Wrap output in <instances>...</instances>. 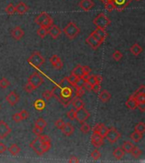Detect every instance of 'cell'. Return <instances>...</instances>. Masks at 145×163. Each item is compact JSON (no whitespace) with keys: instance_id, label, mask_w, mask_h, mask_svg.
<instances>
[{"instance_id":"6","label":"cell","mask_w":145,"mask_h":163,"mask_svg":"<svg viewBox=\"0 0 145 163\" xmlns=\"http://www.w3.org/2000/svg\"><path fill=\"white\" fill-rule=\"evenodd\" d=\"M28 82L35 88V89H37V88H39L42 84L43 78L37 72H33L28 78Z\"/></svg>"},{"instance_id":"39","label":"cell","mask_w":145,"mask_h":163,"mask_svg":"<svg viewBox=\"0 0 145 163\" xmlns=\"http://www.w3.org/2000/svg\"><path fill=\"white\" fill-rule=\"evenodd\" d=\"M76 88V89H75V96H76V97L81 98V96L84 95L85 89L83 88V87H77V88Z\"/></svg>"},{"instance_id":"31","label":"cell","mask_w":145,"mask_h":163,"mask_svg":"<svg viewBox=\"0 0 145 163\" xmlns=\"http://www.w3.org/2000/svg\"><path fill=\"white\" fill-rule=\"evenodd\" d=\"M8 150L10 151V153L11 154L12 156H17V155H19L20 152V148L16 144H13L10 145V147L8 149Z\"/></svg>"},{"instance_id":"49","label":"cell","mask_w":145,"mask_h":163,"mask_svg":"<svg viewBox=\"0 0 145 163\" xmlns=\"http://www.w3.org/2000/svg\"><path fill=\"white\" fill-rule=\"evenodd\" d=\"M20 115L21 118H22V121L23 120H26L29 117V113H28V111L26 110H21L20 111Z\"/></svg>"},{"instance_id":"46","label":"cell","mask_w":145,"mask_h":163,"mask_svg":"<svg viewBox=\"0 0 145 163\" xmlns=\"http://www.w3.org/2000/svg\"><path fill=\"white\" fill-rule=\"evenodd\" d=\"M24 89H25V91H26V93H32V92L35 90V88L32 86L29 82H27V83H26V85H25V87H24Z\"/></svg>"},{"instance_id":"44","label":"cell","mask_w":145,"mask_h":163,"mask_svg":"<svg viewBox=\"0 0 145 163\" xmlns=\"http://www.w3.org/2000/svg\"><path fill=\"white\" fill-rule=\"evenodd\" d=\"M91 157L93 158V160L94 161H97L99 159L100 157H101V153H100L99 150H94L92 153H91Z\"/></svg>"},{"instance_id":"36","label":"cell","mask_w":145,"mask_h":163,"mask_svg":"<svg viewBox=\"0 0 145 163\" xmlns=\"http://www.w3.org/2000/svg\"><path fill=\"white\" fill-rule=\"evenodd\" d=\"M135 130L134 131H137L140 133V134H144L145 132V124L143 122H140L138 123H137L135 126V128H134Z\"/></svg>"},{"instance_id":"52","label":"cell","mask_w":145,"mask_h":163,"mask_svg":"<svg viewBox=\"0 0 145 163\" xmlns=\"http://www.w3.org/2000/svg\"><path fill=\"white\" fill-rule=\"evenodd\" d=\"M12 118H13V120L15 122H21V121H22V118H21V116H20V112H18V113H15V114H14L13 116H12Z\"/></svg>"},{"instance_id":"38","label":"cell","mask_w":145,"mask_h":163,"mask_svg":"<svg viewBox=\"0 0 145 163\" xmlns=\"http://www.w3.org/2000/svg\"><path fill=\"white\" fill-rule=\"evenodd\" d=\"M47 125H48V123H47V122L43 118H38L35 122V126H37V127L42 128V129L46 128Z\"/></svg>"},{"instance_id":"60","label":"cell","mask_w":145,"mask_h":163,"mask_svg":"<svg viewBox=\"0 0 145 163\" xmlns=\"http://www.w3.org/2000/svg\"><path fill=\"white\" fill-rule=\"evenodd\" d=\"M0 109H1V106H0Z\"/></svg>"},{"instance_id":"14","label":"cell","mask_w":145,"mask_h":163,"mask_svg":"<svg viewBox=\"0 0 145 163\" xmlns=\"http://www.w3.org/2000/svg\"><path fill=\"white\" fill-rule=\"evenodd\" d=\"M20 100V96L17 93H15V91L10 92L8 95L6 96V101L8 104L11 106H15L17 103L19 102Z\"/></svg>"},{"instance_id":"57","label":"cell","mask_w":145,"mask_h":163,"mask_svg":"<svg viewBox=\"0 0 145 163\" xmlns=\"http://www.w3.org/2000/svg\"><path fill=\"white\" fill-rule=\"evenodd\" d=\"M82 69H83L84 74H90V72L92 71V69L89 66H82Z\"/></svg>"},{"instance_id":"9","label":"cell","mask_w":145,"mask_h":163,"mask_svg":"<svg viewBox=\"0 0 145 163\" xmlns=\"http://www.w3.org/2000/svg\"><path fill=\"white\" fill-rule=\"evenodd\" d=\"M30 147L32 148V150H34V152L37 153V155H38V156H42L44 154L42 150V143H41L38 137L36 138L35 139H33L30 143Z\"/></svg>"},{"instance_id":"40","label":"cell","mask_w":145,"mask_h":163,"mask_svg":"<svg viewBox=\"0 0 145 163\" xmlns=\"http://www.w3.org/2000/svg\"><path fill=\"white\" fill-rule=\"evenodd\" d=\"M10 85V81L8 80L7 78L3 77V78L0 79V88H3V89H4V88H7Z\"/></svg>"},{"instance_id":"24","label":"cell","mask_w":145,"mask_h":163,"mask_svg":"<svg viewBox=\"0 0 145 163\" xmlns=\"http://www.w3.org/2000/svg\"><path fill=\"white\" fill-rule=\"evenodd\" d=\"M99 99L103 103H107L109 102L111 99V94L110 93L109 91H107V90H103V91H101V93H99Z\"/></svg>"},{"instance_id":"47","label":"cell","mask_w":145,"mask_h":163,"mask_svg":"<svg viewBox=\"0 0 145 163\" xmlns=\"http://www.w3.org/2000/svg\"><path fill=\"white\" fill-rule=\"evenodd\" d=\"M42 96L43 98L46 99V100H50L52 97H53V93H52V91L50 90H46L42 93Z\"/></svg>"},{"instance_id":"26","label":"cell","mask_w":145,"mask_h":163,"mask_svg":"<svg viewBox=\"0 0 145 163\" xmlns=\"http://www.w3.org/2000/svg\"><path fill=\"white\" fill-rule=\"evenodd\" d=\"M71 73L75 75L76 77H77L78 78H81L82 79V77H83L84 72H83V69H82V66L81 65H78L77 66L73 69V70L71 71Z\"/></svg>"},{"instance_id":"23","label":"cell","mask_w":145,"mask_h":163,"mask_svg":"<svg viewBox=\"0 0 145 163\" xmlns=\"http://www.w3.org/2000/svg\"><path fill=\"white\" fill-rule=\"evenodd\" d=\"M137 106H138V101L136 100L135 97L132 94L126 100V106L130 110H135V109H137Z\"/></svg>"},{"instance_id":"50","label":"cell","mask_w":145,"mask_h":163,"mask_svg":"<svg viewBox=\"0 0 145 163\" xmlns=\"http://www.w3.org/2000/svg\"><path fill=\"white\" fill-rule=\"evenodd\" d=\"M65 122L62 120V119H59V120H57L56 122H55V127L57 128H59V129H60L61 130L62 128H63V127H64V125Z\"/></svg>"},{"instance_id":"51","label":"cell","mask_w":145,"mask_h":163,"mask_svg":"<svg viewBox=\"0 0 145 163\" xmlns=\"http://www.w3.org/2000/svg\"><path fill=\"white\" fill-rule=\"evenodd\" d=\"M82 87H83L84 89H87V91H92V84L88 81H84Z\"/></svg>"},{"instance_id":"43","label":"cell","mask_w":145,"mask_h":163,"mask_svg":"<svg viewBox=\"0 0 145 163\" xmlns=\"http://www.w3.org/2000/svg\"><path fill=\"white\" fill-rule=\"evenodd\" d=\"M37 137L39 138L40 141L42 142V143H51V139H50V138H49V136H48V135L40 134L38 135Z\"/></svg>"},{"instance_id":"15","label":"cell","mask_w":145,"mask_h":163,"mask_svg":"<svg viewBox=\"0 0 145 163\" xmlns=\"http://www.w3.org/2000/svg\"><path fill=\"white\" fill-rule=\"evenodd\" d=\"M95 5L93 0H81L79 3V7L84 11H90Z\"/></svg>"},{"instance_id":"30","label":"cell","mask_w":145,"mask_h":163,"mask_svg":"<svg viewBox=\"0 0 145 163\" xmlns=\"http://www.w3.org/2000/svg\"><path fill=\"white\" fill-rule=\"evenodd\" d=\"M130 138L132 141H134L135 143H138L139 141H141L143 138V134H140L138 132L134 131L132 132V134L130 135Z\"/></svg>"},{"instance_id":"56","label":"cell","mask_w":145,"mask_h":163,"mask_svg":"<svg viewBox=\"0 0 145 163\" xmlns=\"http://www.w3.org/2000/svg\"><path fill=\"white\" fill-rule=\"evenodd\" d=\"M92 90H93L94 92H95V93L99 92L100 84H94V85L92 86Z\"/></svg>"},{"instance_id":"37","label":"cell","mask_w":145,"mask_h":163,"mask_svg":"<svg viewBox=\"0 0 145 163\" xmlns=\"http://www.w3.org/2000/svg\"><path fill=\"white\" fill-rule=\"evenodd\" d=\"M37 35H38L41 38H44L46 36L48 35V28L40 26V28L37 30Z\"/></svg>"},{"instance_id":"58","label":"cell","mask_w":145,"mask_h":163,"mask_svg":"<svg viewBox=\"0 0 145 163\" xmlns=\"http://www.w3.org/2000/svg\"><path fill=\"white\" fill-rule=\"evenodd\" d=\"M69 162L77 163L79 162V159H78L77 156H71L70 157V159H69Z\"/></svg>"},{"instance_id":"8","label":"cell","mask_w":145,"mask_h":163,"mask_svg":"<svg viewBox=\"0 0 145 163\" xmlns=\"http://www.w3.org/2000/svg\"><path fill=\"white\" fill-rule=\"evenodd\" d=\"M91 34L94 36V38L97 39L101 44L104 42V40L106 39L107 37V32L105 31V29L98 28V27H96V29Z\"/></svg>"},{"instance_id":"11","label":"cell","mask_w":145,"mask_h":163,"mask_svg":"<svg viewBox=\"0 0 145 163\" xmlns=\"http://www.w3.org/2000/svg\"><path fill=\"white\" fill-rule=\"evenodd\" d=\"M11 128L3 121H0V139H3L11 133Z\"/></svg>"},{"instance_id":"59","label":"cell","mask_w":145,"mask_h":163,"mask_svg":"<svg viewBox=\"0 0 145 163\" xmlns=\"http://www.w3.org/2000/svg\"><path fill=\"white\" fill-rule=\"evenodd\" d=\"M135 1H137V2H140V1H142V0H135Z\"/></svg>"},{"instance_id":"10","label":"cell","mask_w":145,"mask_h":163,"mask_svg":"<svg viewBox=\"0 0 145 163\" xmlns=\"http://www.w3.org/2000/svg\"><path fill=\"white\" fill-rule=\"evenodd\" d=\"M103 138H104L102 135H100L99 134L94 132L92 137H91V142H92V144H93L94 147L99 148L103 144Z\"/></svg>"},{"instance_id":"29","label":"cell","mask_w":145,"mask_h":163,"mask_svg":"<svg viewBox=\"0 0 145 163\" xmlns=\"http://www.w3.org/2000/svg\"><path fill=\"white\" fill-rule=\"evenodd\" d=\"M125 156V152L123 151L121 148H116L113 151V156L116 158V160H121Z\"/></svg>"},{"instance_id":"20","label":"cell","mask_w":145,"mask_h":163,"mask_svg":"<svg viewBox=\"0 0 145 163\" xmlns=\"http://www.w3.org/2000/svg\"><path fill=\"white\" fill-rule=\"evenodd\" d=\"M15 7V12L19 15H24L29 10V7L23 2H19L18 4Z\"/></svg>"},{"instance_id":"41","label":"cell","mask_w":145,"mask_h":163,"mask_svg":"<svg viewBox=\"0 0 145 163\" xmlns=\"http://www.w3.org/2000/svg\"><path fill=\"white\" fill-rule=\"evenodd\" d=\"M122 57H123L122 53L121 51H119V50H117V49L115 50V52H114L112 54V58L116 61H120L121 59H122Z\"/></svg>"},{"instance_id":"22","label":"cell","mask_w":145,"mask_h":163,"mask_svg":"<svg viewBox=\"0 0 145 163\" xmlns=\"http://www.w3.org/2000/svg\"><path fill=\"white\" fill-rule=\"evenodd\" d=\"M71 104H72V106L75 108V110L77 111V110H79L81 108H83L84 106H85V104H84L83 100L79 98V97H76L75 96L73 99H71Z\"/></svg>"},{"instance_id":"2","label":"cell","mask_w":145,"mask_h":163,"mask_svg":"<svg viewBox=\"0 0 145 163\" xmlns=\"http://www.w3.org/2000/svg\"><path fill=\"white\" fill-rule=\"evenodd\" d=\"M35 23L39 25L40 26H42V27L48 28V27H50L54 24V20L48 13L42 12V13L39 14L38 16L36 17Z\"/></svg>"},{"instance_id":"4","label":"cell","mask_w":145,"mask_h":163,"mask_svg":"<svg viewBox=\"0 0 145 163\" xmlns=\"http://www.w3.org/2000/svg\"><path fill=\"white\" fill-rule=\"evenodd\" d=\"M27 61L29 62L30 64L32 65L34 67L39 68L41 66L44 64V62H45V59L42 57V54H40L39 52H34V53H32V55L28 58V60Z\"/></svg>"},{"instance_id":"3","label":"cell","mask_w":145,"mask_h":163,"mask_svg":"<svg viewBox=\"0 0 145 163\" xmlns=\"http://www.w3.org/2000/svg\"><path fill=\"white\" fill-rule=\"evenodd\" d=\"M110 20L103 13L99 14L93 20L94 25L98 28L105 29L110 24Z\"/></svg>"},{"instance_id":"1","label":"cell","mask_w":145,"mask_h":163,"mask_svg":"<svg viewBox=\"0 0 145 163\" xmlns=\"http://www.w3.org/2000/svg\"><path fill=\"white\" fill-rule=\"evenodd\" d=\"M63 32L68 38L74 39L79 35L81 30L76 23L73 22V21H70L66 26H64Z\"/></svg>"},{"instance_id":"27","label":"cell","mask_w":145,"mask_h":163,"mask_svg":"<svg viewBox=\"0 0 145 163\" xmlns=\"http://www.w3.org/2000/svg\"><path fill=\"white\" fill-rule=\"evenodd\" d=\"M134 146L135 145L132 144L131 141H125L123 143L122 146H121V149L125 153H131V151H132Z\"/></svg>"},{"instance_id":"17","label":"cell","mask_w":145,"mask_h":163,"mask_svg":"<svg viewBox=\"0 0 145 163\" xmlns=\"http://www.w3.org/2000/svg\"><path fill=\"white\" fill-rule=\"evenodd\" d=\"M107 131H108V128H107L106 126H104V124H103V123H98V124L95 125L94 128H93V132L99 134L103 138L105 137Z\"/></svg>"},{"instance_id":"5","label":"cell","mask_w":145,"mask_h":163,"mask_svg":"<svg viewBox=\"0 0 145 163\" xmlns=\"http://www.w3.org/2000/svg\"><path fill=\"white\" fill-rule=\"evenodd\" d=\"M107 140L110 142V144H115L116 142L118 141L120 138L121 137V135L120 134L118 130L114 127H111L110 128H108V131L105 135Z\"/></svg>"},{"instance_id":"13","label":"cell","mask_w":145,"mask_h":163,"mask_svg":"<svg viewBox=\"0 0 145 163\" xmlns=\"http://www.w3.org/2000/svg\"><path fill=\"white\" fill-rule=\"evenodd\" d=\"M48 34L51 36L53 39H57L61 34V29L59 28V26L57 25H52L50 27L48 28Z\"/></svg>"},{"instance_id":"55","label":"cell","mask_w":145,"mask_h":163,"mask_svg":"<svg viewBox=\"0 0 145 163\" xmlns=\"http://www.w3.org/2000/svg\"><path fill=\"white\" fill-rule=\"evenodd\" d=\"M7 150V147L5 144L0 142V154H3Z\"/></svg>"},{"instance_id":"35","label":"cell","mask_w":145,"mask_h":163,"mask_svg":"<svg viewBox=\"0 0 145 163\" xmlns=\"http://www.w3.org/2000/svg\"><path fill=\"white\" fill-rule=\"evenodd\" d=\"M131 154L133 156L134 158H138V157L141 156V155L143 154V151L140 148L137 147V146H134L132 151H131Z\"/></svg>"},{"instance_id":"21","label":"cell","mask_w":145,"mask_h":163,"mask_svg":"<svg viewBox=\"0 0 145 163\" xmlns=\"http://www.w3.org/2000/svg\"><path fill=\"white\" fill-rule=\"evenodd\" d=\"M61 132L65 136H71V135L73 134V133L75 132V128L71 123L65 122L64 127L61 129Z\"/></svg>"},{"instance_id":"42","label":"cell","mask_w":145,"mask_h":163,"mask_svg":"<svg viewBox=\"0 0 145 163\" xmlns=\"http://www.w3.org/2000/svg\"><path fill=\"white\" fill-rule=\"evenodd\" d=\"M133 95L138 102H145V93H134Z\"/></svg>"},{"instance_id":"45","label":"cell","mask_w":145,"mask_h":163,"mask_svg":"<svg viewBox=\"0 0 145 163\" xmlns=\"http://www.w3.org/2000/svg\"><path fill=\"white\" fill-rule=\"evenodd\" d=\"M76 112H77V111L74 110V109H71V111H69L67 112V114H66L68 119H70L71 121L75 120V119H76Z\"/></svg>"},{"instance_id":"16","label":"cell","mask_w":145,"mask_h":163,"mask_svg":"<svg viewBox=\"0 0 145 163\" xmlns=\"http://www.w3.org/2000/svg\"><path fill=\"white\" fill-rule=\"evenodd\" d=\"M113 3L116 5V10L121 11L128 6L132 0H112Z\"/></svg>"},{"instance_id":"7","label":"cell","mask_w":145,"mask_h":163,"mask_svg":"<svg viewBox=\"0 0 145 163\" xmlns=\"http://www.w3.org/2000/svg\"><path fill=\"white\" fill-rule=\"evenodd\" d=\"M90 116V113L89 111L84 108H81L79 110H77V112H76V119L77 120L78 122H84L87 121V119L89 118Z\"/></svg>"},{"instance_id":"54","label":"cell","mask_w":145,"mask_h":163,"mask_svg":"<svg viewBox=\"0 0 145 163\" xmlns=\"http://www.w3.org/2000/svg\"><path fill=\"white\" fill-rule=\"evenodd\" d=\"M135 93H145V86L143 84H142L141 86L139 87L138 89L136 90Z\"/></svg>"},{"instance_id":"32","label":"cell","mask_w":145,"mask_h":163,"mask_svg":"<svg viewBox=\"0 0 145 163\" xmlns=\"http://www.w3.org/2000/svg\"><path fill=\"white\" fill-rule=\"evenodd\" d=\"M103 3H104V6L105 9L108 11H113V10H116V5L115 3H113L112 0H102Z\"/></svg>"},{"instance_id":"12","label":"cell","mask_w":145,"mask_h":163,"mask_svg":"<svg viewBox=\"0 0 145 163\" xmlns=\"http://www.w3.org/2000/svg\"><path fill=\"white\" fill-rule=\"evenodd\" d=\"M10 34H11V37H12L15 40L20 41V40L24 37V35H25V32H24V30H23L20 26H15V27H14V28L11 30Z\"/></svg>"},{"instance_id":"19","label":"cell","mask_w":145,"mask_h":163,"mask_svg":"<svg viewBox=\"0 0 145 163\" xmlns=\"http://www.w3.org/2000/svg\"><path fill=\"white\" fill-rule=\"evenodd\" d=\"M86 43H87V44L90 46L91 48H93V49H97V48L99 47L101 43H100L98 41L97 39H95L94 38V36L90 34V35L87 37V38H86Z\"/></svg>"},{"instance_id":"25","label":"cell","mask_w":145,"mask_h":163,"mask_svg":"<svg viewBox=\"0 0 145 163\" xmlns=\"http://www.w3.org/2000/svg\"><path fill=\"white\" fill-rule=\"evenodd\" d=\"M130 51L133 55L138 56L143 52V48L138 44V43H134L132 47L130 48Z\"/></svg>"},{"instance_id":"28","label":"cell","mask_w":145,"mask_h":163,"mask_svg":"<svg viewBox=\"0 0 145 163\" xmlns=\"http://www.w3.org/2000/svg\"><path fill=\"white\" fill-rule=\"evenodd\" d=\"M46 107V102L42 99H39L37 100H36L34 102V108L38 111H41L43 109Z\"/></svg>"},{"instance_id":"34","label":"cell","mask_w":145,"mask_h":163,"mask_svg":"<svg viewBox=\"0 0 145 163\" xmlns=\"http://www.w3.org/2000/svg\"><path fill=\"white\" fill-rule=\"evenodd\" d=\"M81 125L80 130L82 134H88V133L90 132L91 128H90V126L87 124V123H86V122H81Z\"/></svg>"},{"instance_id":"18","label":"cell","mask_w":145,"mask_h":163,"mask_svg":"<svg viewBox=\"0 0 145 163\" xmlns=\"http://www.w3.org/2000/svg\"><path fill=\"white\" fill-rule=\"evenodd\" d=\"M50 63L57 70H60L62 66H63V63H62V61L60 60V58L59 57L58 55H56V54H54L50 58Z\"/></svg>"},{"instance_id":"48","label":"cell","mask_w":145,"mask_h":163,"mask_svg":"<svg viewBox=\"0 0 145 163\" xmlns=\"http://www.w3.org/2000/svg\"><path fill=\"white\" fill-rule=\"evenodd\" d=\"M32 132H33L34 134L37 135V136H38V135L42 134V132H43V129L41 128H39L37 126H35V127L33 128V129H32Z\"/></svg>"},{"instance_id":"53","label":"cell","mask_w":145,"mask_h":163,"mask_svg":"<svg viewBox=\"0 0 145 163\" xmlns=\"http://www.w3.org/2000/svg\"><path fill=\"white\" fill-rule=\"evenodd\" d=\"M137 108L141 112L145 111V102H138Z\"/></svg>"},{"instance_id":"33","label":"cell","mask_w":145,"mask_h":163,"mask_svg":"<svg viewBox=\"0 0 145 163\" xmlns=\"http://www.w3.org/2000/svg\"><path fill=\"white\" fill-rule=\"evenodd\" d=\"M5 12L9 16H13L14 14L15 13V7L13 3H10L7 5L6 8H5Z\"/></svg>"}]
</instances>
